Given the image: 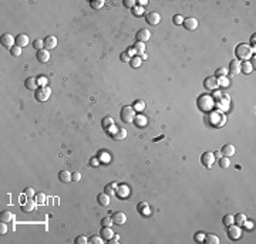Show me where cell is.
Segmentation results:
<instances>
[{
    "mask_svg": "<svg viewBox=\"0 0 256 244\" xmlns=\"http://www.w3.org/2000/svg\"><path fill=\"white\" fill-rule=\"evenodd\" d=\"M120 60H121L122 63H130L131 57H130V54H128L127 51H124V53H121V54H120Z\"/></svg>",
    "mask_w": 256,
    "mask_h": 244,
    "instance_id": "obj_47",
    "label": "cell"
},
{
    "mask_svg": "<svg viewBox=\"0 0 256 244\" xmlns=\"http://www.w3.org/2000/svg\"><path fill=\"white\" fill-rule=\"evenodd\" d=\"M222 223L225 224L226 227H228V226H231V224H233V223H235V221H233V216H232V214H225V216L222 217Z\"/></svg>",
    "mask_w": 256,
    "mask_h": 244,
    "instance_id": "obj_36",
    "label": "cell"
},
{
    "mask_svg": "<svg viewBox=\"0 0 256 244\" xmlns=\"http://www.w3.org/2000/svg\"><path fill=\"white\" fill-rule=\"evenodd\" d=\"M243 226H245L248 230H252V228H253V223H252V221H248V220L243 223Z\"/></svg>",
    "mask_w": 256,
    "mask_h": 244,
    "instance_id": "obj_56",
    "label": "cell"
},
{
    "mask_svg": "<svg viewBox=\"0 0 256 244\" xmlns=\"http://www.w3.org/2000/svg\"><path fill=\"white\" fill-rule=\"evenodd\" d=\"M56 46H57V38L54 36H47L44 38V48H46V50L50 51L51 48H54Z\"/></svg>",
    "mask_w": 256,
    "mask_h": 244,
    "instance_id": "obj_15",
    "label": "cell"
},
{
    "mask_svg": "<svg viewBox=\"0 0 256 244\" xmlns=\"http://www.w3.org/2000/svg\"><path fill=\"white\" fill-rule=\"evenodd\" d=\"M203 87L206 90H216L219 88V81L216 77H208L205 81H203Z\"/></svg>",
    "mask_w": 256,
    "mask_h": 244,
    "instance_id": "obj_10",
    "label": "cell"
},
{
    "mask_svg": "<svg viewBox=\"0 0 256 244\" xmlns=\"http://www.w3.org/2000/svg\"><path fill=\"white\" fill-rule=\"evenodd\" d=\"M147 3H148V2H147V0H139V2H138V6L144 7V6H145V4H147Z\"/></svg>",
    "mask_w": 256,
    "mask_h": 244,
    "instance_id": "obj_59",
    "label": "cell"
},
{
    "mask_svg": "<svg viewBox=\"0 0 256 244\" xmlns=\"http://www.w3.org/2000/svg\"><path fill=\"white\" fill-rule=\"evenodd\" d=\"M122 3H124L125 7H128V9H132V7H135L137 2H135V0H124Z\"/></svg>",
    "mask_w": 256,
    "mask_h": 244,
    "instance_id": "obj_48",
    "label": "cell"
},
{
    "mask_svg": "<svg viewBox=\"0 0 256 244\" xmlns=\"http://www.w3.org/2000/svg\"><path fill=\"white\" fill-rule=\"evenodd\" d=\"M125 136H127V131H125V129H118L117 132H115V134L112 135V138H114L115 140L125 139Z\"/></svg>",
    "mask_w": 256,
    "mask_h": 244,
    "instance_id": "obj_33",
    "label": "cell"
},
{
    "mask_svg": "<svg viewBox=\"0 0 256 244\" xmlns=\"http://www.w3.org/2000/svg\"><path fill=\"white\" fill-rule=\"evenodd\" d=\"M255 41H256V36H255V34H253V36H252V38H250V43H252V44H255Z\"/></svg>",
    "mask_w": 256,
    "mask_h": 244,
    "instance_id": "obj_61",
    "label": "cell"
},
{
    "mask_svg": "<svg viewBox=\"0 0 256 244\" xmlns=\"http://www.w3.org/2000/svg\"><path fill=\"white\" fill-rule=\"evenodd\" d=\"M213 156H215V159H219V157H222V153H221V151H216L213 152Z\"/></svg>",
    "mask_w": 256,
    "mask_h": 244,
    "instance_id": "obj_58",
    "label": "cell"
},
{
    "mask_svg": "<svg viewBox=\"0 0 256 244\" xmlns=\"http://www.w3.org/2000/svg\"><path fill=\"white\" fill-rule=\"evenodd\" d=\"M228 71H231V74H232V75H238V74L240 73V61L239 60H232L229 63Z\"/></svg>",
    "mask_w": 256,
    "mask_h": 244,
    "instance_id": "obj_14",
    "label": "cell"
},
{
    "mask_svg": "<svg viewBox=\"0 0 256 244\" xmlns=\"http://www.w3.org/2000/svg\"><path fill=\"white\" fill-rule=\"evenodd\" d=\"M218 161H219V166L223 167V169H228V167L231 166V159H229V157L222 156V157H219Z\"/></svg>",
    "mask_w": 256,
    "mask_h": 244,
    "instance_id": "obj_30",
    "label": "cell"
},
{
    "mask_svg": "<svg viewBox=\"0 0 256 244\" xmlns=\"http://www.w3.org/2000/svg\"><path fill=\"white\" fill-rule=\"evenodd\" d=\"M203 241L208 243V244H218L219 243V237L218 236H215V234H205Z\"/></svg>",
    "mask_w": 256,
    "mask_h": 244,
    "instance_id": "obj_26",
    "label": "cell"
},
{
    "mask_svg": "<svg viewBox=\"0 0 256 244\" xmlns=\"http://www.w3.org/2000/svg\"><path fill=\"white\" fill-rule=\"evenodd\" d=\"M203 238H205V234H203V233L195 234V241H203Z\"/></svg>",
    "mask_w": 256,
    "mask_h": 244,
    "instance_id": "obj_54",
    "label": "cell"
},
{
    "mask_svg": "<svg viewBox=\"0 0 256 244\" xmlns=\"http://www.w3.org/2000/svg\"><path fill=\"white\" fill-rule=\"evenodd\" d=\"M117 183H111V184H107L105 186V193L110 194V196H112V194H115V190L114 189H117Z\"/></svg>",
    "mask_w": 256,
    "mask_h": 244,
    "instance_id": "obj_39",
    "label": "cell"
},
{
    "mask_svg": "<svg viewBox=\"0 0 256 244\" xmlns=\"http://www.w3.org/2000/svg\"><path fill=\"white\" fill-rule=\"evenodd\" d=\"M198 108L199 111H202V112H211L212 108L215 107V101H213V97L208 95V94H203L201 97L198 98Z\"/></svg>",
    "mask_w": 256,
    "mask_h": 244,
    "instance_id": "obj_1",
    "label": "cell"
},
{
    "mask_svg": "<svg viewBox=\"0 0 256 244\" xmlns=\"http://www.w3.org/2000/svg\"><path fill=\"white\" fill-rule=\"evenodd\" d=\"M37 60L40 61V63H47V61L50 60V53H48V50L43 48V50L37 51Z\"/></svg>",
    "mask_w": 256,
    "mask_h": 244,
    "instance_id": "obj_18",
    "label": "cell"
},
{
    "mask_svg": "<svg viewBox=\"0 0 256 244\" xmlns=\"http://www.w3.org/2000/svg\"><path fill=\"white\" fill-rule=\"evenodd\" d=\"M0 221H4V223H11V221H14V214L11 213V211H9V210L2 211V214H0Z\"/></svg>",
    "mask_w": 256,
    "mask_h": 244,
    "instance_id": "obj_17",
    "label": "cell"
},
{
    "mask_svg": "<svg viewBox=\"0 0 256 244\" xmlns=\"http://www.w3.org/2000/svg\"><path fill=\"white\" fill-rule=\"evenodd\" d=\"M24 194H26V196H27V197H34V196H36V192H34V189H33V187H26V189H24Z\"/></svg>",
    "mask_w": 256,
    "mask_h": 244,
    "instance_id": "obj_46",
    "label": "cell"
},
{
    "mask_svg": "<svg viewBox=\"0 0 256 244\" xmlns=\"http://www.w3.org/2000/svg\"><path fill=\"white\" fill-rule=\"evenodd\" d=\"M27 44H29V37H27L26 34H19V36H16V46L23 48Z\"/></svg>",
    "mask_w": 256,
    "mask_h": 244,
    "instance_id": "obj_20",
    "label": "cell"
},
{
    "mask_svg": "<svg viewBox=\"0 0 256 244\" xmlns=\"http://www.w3.org/2000/svg\"><path fill=\"white\" fill-rule=\"evenodd\" d=\"M174 23H175V24H178V26H179V24H182V23H184V17H182V16H179V14L174 16Z\"/></svg>",
    "mask_w": 256,
    "mask_h": 244,
    "instance_id": "obj_52",
    "label": "cell"
},
{
    "mask_svg": "<svg viewBox=\"0 0 256 244\" xmlns=\"http://www.w3.org/2000/svg\"><path fill=\"white\" fill-rule=\"evenodd\" d=\"M97 202L101 204V206H108V204H110V194H107L105 192L104 193H100L97 196Z\"/></svg>",
    "mask_w": 256,
    "mask_h": 244,
    "instance_id": "obj_22",
    "label": "cell"
},
{
    "mask_svg": "<svg viewBox=\"0 0 256 244\" xmlns=\"http://www.w3.org/2000/svg\"><path fill=\"white\" fill-rule=\"evenodd\" d=\"M90 6L93 7V9H95V10L103 9V6H104V0H93V2L90 3Z\"/></svg>",
    "mask_w": 256,
    "mask_h": 244,
    "instance_id": "obj_38",
    "label": "cell"
},
{
    "mask_svg": "<svg viewBox=\"0 0 256 244\" xmlns=\"http://www.w3.org/2000/svg\"><path fill=\"white\" fill-rule=\"evenodd\" d=\"M253 71V64L249 63V61H243L240 63V73L243 74H250Z\"/></svg>",
    "mask_w": 256,
    "mask_h": 244,
    "instance_id": "obj_21",
    "label": "cell"
},
{
    "mask_svg": "<svg viewBox=\"0 0 256 244\" xmlns=\"http://www.w3.org/2000/svg\"><path fill=\"white\" fill-rule=\"evenodd\" d=\"M145 21L148 24H151V26H157V24L161 21V16H159V13H157V11H151V13H148L145 16Z\"/></svg>",
    "mask_w": 256,
    "mask_h": 244,
    "instance_id": "obj_9",
    "label": "cell"
},
{
    "mask_svg": "<svg viewBox=\"0 0 256 244\" xmlns=\"http://www.w3.org/2000/svg\"><path fill=\"white\" fill-rule=\"evenodd\" d=\"M39 82H40L41 87H43V85H46V82H47V78H46V75H41V78H39Z\"/></svg>",
    "mask_w": 256,
    "mask_h": 244,
    "instance_id": "obj_57",
    "label": "cell"
},
{
    "mask_svg": "<svg viewBox=\"0 0 256 244\" xmlns=\"http://www.w3.org/2000/svg\"><path fill=\"white\" fill-rule=\"evenodd\" d=\"M228 236H229V238H232V240H238V238L242 236L240 226H236L235 223L228 226Z\"/></svg>",
    "mask_w": 256,
    "mask_h": 244,
    "instance_id": "obj_5",
    "label": "cell"
},
{
    "mask_svg": "<svg viewBox=\"0 0 256 244\" xmlns=\"http://www.w3.org/2000/svg\"><path fill=\"white\" fill-rule=\"evenodd\" d=\"M88 243L90 244H103L104 243V238L101 236H93L91 238H88Z\"/></svg>",
    "mask_w": 256,
    "mask_h": 244,
    "instance_id": "obj_37",
    "label": "cell"
},
{
    "mask_svg": "<svg viewBox=\"0 0 256 244\" xmlns=\"http://www.w3.org/2000/svg\"><path fill=\"white\" fill-rule=\"evenodd\" d=\"M10 54L11 55H14V57H19L21 54V47H19V46H13L10 48Z\"/></svg>",
    "mask_w": 256,
    "mask_h": 244,
    "instance_id": "obj_44",
    "label": "cell"
},
{
    "mask_svg": "<svg viewBox=\"0 0 256 244\" xmlns=\"http://www.w3.org/2000/svg\"><path fill=\"white\" fill-rule=\"evenodd\" d=\"M233 221H235L236 226H243V223L246 221V216L243 213H236V216L233 217Z\"/></svg>",
    "mask_w": 256,
    "mask_h": 244,
    "instance_id": "obj_27",
    "label": "cell"
},
{
    "mask_svg": "<svg viewBox=\"0 0 256 244\" xmlns=\"http://www.w3.org/2000/svg\"><path fill=\"white\" fill-rule=\"evenodd\" d=\"M112 224H114V223H112V219L110 217V216H105V217L101 220V226H103V227H111Z\"/></svg>",
    "mask_w": 256,
    "mask_h": 244,
    "instance_id": "obj_42",
    "label": "cell"
},
{
    "mask_svg": "<svg viewBox=\"0 0 256 244\" xmlns=\"http://www.w3.org/2000/svg\"><path fill=\"white\" fill-rule=\"evenodd\" d=\"M135 50V53L137 54H144V51H145V44L144 43H141V41H137V43L134 44V47H132Z\"/></svg>",
    "mask_w": 256,
    "mask_h": 244,
    "instance_id": "obj_31",
    "label": "cell"
},
{
    "mask_svg": "<svg viewBox=\"0 0 256 244\" xmlns=\"http://www.w3.org/2000/svg\"><path fill=\"white\" fill-rule=\"evenodd\" d=\"M127 53H128V54H130V57H131L132 54H137V53H135V50H134V48H130V50H128V51H127Z\"/></svg>",
    "mask_w": 256,
    "mask_h": 244,
    "instance_id": "obj_60",
    "label": "cell"
},
{
    "mask_svg": "<svg viewBox=\"0 0 256 244\" xmlns=\"http://www.w3.org/2000/svg\"><path fill=\"white\" fill-rule=\"evenodd\" d=\"M6 231H7V226H6V223H4V221H2V224H0V233L4 234Z\"/></svg>",
    "mask_w": 256,
    "mask_h": 244,
    "instance_id": "obj_55",
    "label": "cell"
},
{
    "mask_svg": "<svg viewBox=\"0 0 256 244\" xmlns=\"http://www.w3.org/2000/svg\"><path fill=\"white\" fill-rule=\"evenodd\" d=\"M51 95V88L47 87V85H43V87H39L34 92V97L36 100L40 101V102H44V101H47Z\"/></svg>",
    "mask_w": 256,
    "mask_h": 244,
    "instance_id": "obj_3",
    "label": "cell"
},
{
    "mask_svg": "<svg viewBox=\"0 0 256 244\" xmlns=\"http://www.w3.org/2000/svg\"><path fill=\"white\" fill-rule=\"evenodd\" d=\"M201 162H202V165L205 167H211L213 165V162H215V156H213L212 152H205L201 156Z\"/></svg>",
    "mask_w": 256,
    "mask_h": 244,
    "instance_id": "obj_7",
    "label": "cell"
},
{
    "mask_svg": "<svg viewBox=\"0 0 256 244\" xmlns=\"http://www.w3.org/2000/svg\"><path fill=\"white\" fill-rule=\"evenodd\" d=\"M24 85H26L27 90L36 91V90L39 88V85H40V82H39V78H36V77H29L26 81H24Z\"/></svg>",
    "mask_w": 256,
    "mask_h": 244,
    "instance_id": "obj_12",
    "label": "cell"
},
{
    "mask_svg": "<svg viewBox=\"0 0 256 244\" xmlns=\"http://www.w3.org/2000/svg\"><path fill=\"white\" fill-rule=\"evenodd\" d=\"M33 47H34V50H37V51L43 50V48H44V40H40V38H37V40H34Z\"/></svg>",
    "mask_w": 256,
    "mask_h": 244,
    "instance_id": "obj_41",
    "label": "cell"
},
{
    "mask_svg": "<svg viewBox=\"0 0 256 244\" xmlns=\"http://www.w3.org/2000/svg\"><path fill=\"white\" fill-rule=\"evenodd\" d=\"M111 126H112V118H110V117L104 118V119H103V128H104V129H108V128H111Z\"/></svg>",
    "mask_w": 256,
    "mask_h": 244,
    "instance_id": "obj_45",
    "label": "cell"
},
{
    "mask_svg": "<svg viewBox=\"0 0 256 244\" xmlns=\"http://www.w3.org/2000/svg\"><path fill=\"white\" fill-rule=\"evenodd\" d=\"M130 65H131L132 68H139V65H141V58H139V55H134V57H131V60H130Z\"/></svg>",
    "mask_w": 256,
    "mask_h": 244,
    "instance_id": "obj_32",
    "label": "cell"
},
{
    "mask_svg": "<svg viewBox=\"0 0 256 244\" xmlns=\"http://www.w3.org/2000/svg\"><path fill=\"white\" fill-rule=\"evenodd\" d=\"M111 219H112V223L117 224V226H122V224H125V221H127V216H125V213H122V211L114 213L111 216Z\"/></svg>",
    "mask_w": 256,
    "mask_h": 244,
    "instance_id": "obj_11",
    "label": "cell"
},
{
    "mask_svg": "<svg viewBox=\"0 0 256 244\" xmlns=\"http://www.w3.org/2000/svg\"><path fill=\"white\" fill-rule=\"evenodd\" d=\"M137 210H138L139 213H142L144 216H149V206H148V203H145V202H142V203H139L138 206H137Z\"/></svg>",
    "mask_w": 256,
    "mask_h": 244,
    "instance_id": "obj_24",
    "label": "cell"
},
{
    "mask_svg": "<svg viewBox=\"0 0 256 244\" xmlns=\"http://www.w3.org/2000/svg\"><path fill=\"white\" fill-rule=\"evenodd\" d=\"M132 108H134V111H139V112H141V111L145 109V102L144 101H141V100L135 101V104H134V107Z\"/></svg>",
    "mask_w": 256,
    "mask_h": 244,
    "instance_id": "obj_40",
    "label": "cell"
},
{
    "mask_svg": "<svg viewBox=\"0 0 256 244\" xmlns=\"http://www.w3.org/2000/svg\"><path fill=\"white\" fill-rule=\"evenodd\" d=\"M218 81H219V87L221 85H223V87H228V80H226V77H221V78H218Z\"/></svg>",
    "mask_w": 256,
    "mask_h": 244,
    "instance_id": "obj_53",
    "label": "cell"
},
{
    "mask_svg": "<svg viewBox=\"0 0 256 244\" xmlns=\"http://www.w3.org/2000/svg\"><path fill=\"white\" fill-rule=\"evenodd\" d=\"M0 40H2V46L7 47V48H11L13 46H16V37H13L11 34H9V33L3 34Z\"/></svg>",
    "mask_w": 256,
    "mask_h": 244,
    "instance_id": "obj_6",
    "label": "cell"
},
{
    "mask_svg": "<svg viewBox=\"0 0 256 244\" xmlns=\"http://www.w3.org/2000/svg\"><path fill=\"white\" fill-rule=\"evenodd\" d=\"M85 243H88L85 236H77V237H75V244H85Z\"/></svg>",
    "mask_w": 256,
    "mask_h": 244,
    "instance_id": "obj_49",
    "label": "cell"
},
{
    "mask_svg": "<svg viewBox=\"0 0 256 244\" xmlns=\"http://www.w3.org/2000/svg\"><path fill=\"white\" fill-rule=\"evenodd\" d=\"M235 54L239 60L248 61L253 55V48L250 46H248V44H238L235 48Z\"/></svg>",
    "mask_w": 256,
    "mask_h": 244,
    "instance_id": "obj_2",
    "label": "cell"
},
{
    "mask_svg": "<svg viewBox=\"0 0 256 244\" xmlns=\"http://www.w3.org/2000/svg\"><path fill=\"white\" fill-rule=\"evenodd\" d=\"M131 11H132V14H134L135 17H139V16H142V14L145 13V9L144 7H141V6H135V7H132L131 9Z\"/></svg>",
    "mask_w": 256,
    "mask_h": 244,
    "instance_id": "obj_35",
    "label": "cell"
},
{
    "mask_svg": "<svg viewBox=\"0 0 256 244\" xmlns=\"http://www.w3.org/2000/svg\"><path fill=\"white\" fill-rule=\"evenodd\" d=\"M34 207H36V202H33L30 197H29V200H27L26 203L21 204V210H23L24 213H30V211H33Z\"/></svg>",
    "mask_w": 256,
    "mask_h": 244,
    "instance_id": "obj_19",
    "label": "cell"
},
{
    "mask_svg": "<svg viewBox=\"0 0 256 244\" xmlns=\"http://www.w3.org/2000/svg\"><path fill=\"white\" fill-rule=\"evenodd\" d=\"M228 73H229V71H228V67H219L218 68V70H216L215 71V77L216 78H221V77H226V74H228Z\"/></svg>",
    "mask_w": 256,
    "mask_h": 244,
    "instance_id": "obj_34",
    "label": "cell"
},
{
    "mask_svg": "<svg viewBox=\"0 0 256 244\" xmlns=\"http://www.w3.org/2000/svg\"><path fill=\"white\" fill-rule=\"evenodd\" d=\"M58 179L61 182H64V183H68V182H71V173L68 171H61L58 173Z\"/></svg>",
    "mask_w": 256,
    "mask_h": 244,
    "instance_id": "obj_25",
    "label": "cell"
},
{
    "mask_svg": "<svg viewBox=\"0 0 256 244\" xmlns=\"http://www.w3.org/2000/svg\"><path fill=\"white\" fill-rule=\"evenodd\" d=\"M182 26L185 27L188 31L196 30V27H198V20H196L195 17H186V19H184V23H182Z\"/></svg>",
    "mask_w": 256,
    "mask_h": 244,
    "instance_id": "obj_8",
    "label": "cell"
},
{
    "mask_svg": "<svg viewBox=\"0 0 256 244\" xmlns=\"http://www.w3.org/2000/svg\"><path fill=\"white\" fill-rule=\"evenodd\" d=\"M135 38H137V41H141V43H145V41H148L149 38H151V33H149L147 29H141V30L137 33V36H135Z\"/></svg>",
    "mask_w": 256,
    "mask_h": 244,
    "instance_id": "obj_13",
    "label": "cell"
},
{
    "mask_svg": "<svg viewBox=\"0 0 256 244\" xmlns=\"http://www.w3.org/2000/svg\"><path fill=\"white\" fill-rule=\"evenodd\" d=\"M34 199H36V202H37L39 204H44V203H46V194H44V193H36Z\"/></svg>",
    "mask_w": 256,
    "mask_h": 244,
    "instance_id": "obj_43",
    "label": "cell"
},
{
    "mask_svg": "<svg viewBox=\"0 0 256 244\" xmlns=\"http://www.w3.org/2000/svg\"><path fill=\"white\" fill-rule=\"evenodd\" d=\"M135 124V126H145L147 125V118H144V117H141V115H138V117H135L134 118V121H132Z\"/></svg>",
    "mask_w": 256,
    "mask_h": 244,
    "instance_id": "obj_28",
    "label": "cell"
},
{
    "mask_svg": "<svg viewBox=\"0 0 256 244\" xmlns=\"http://www.w3.org/2000/svg\"><path fill=\"white\" fill-rule=\"evenodd\" d=\"M100 236H101L104 240H110V238L114 236V231L111 230V227H103L101 228V231H100Z\"/></svg>",
    "mask_w": 256,
    "mask_h": 244,
    "instance_id": "obj_23",
    "label": "cell"
},
{
    "mask_svg": "<svg viewBox=\"0 0 256 244\" xmlns=\"http://www.w3.org/2000/svg\"><path fill=\"white\" fill-rule=\"evenodd\" d=\"M118 241H120V234H114V236L108 240V243H110V244H117Z\"/></svg>",
    "mask_w": 256,
    "mask_h": 244,
    "instance_id": "obj_51",
    "label": "cell"
},
{
    "mask_svg": "<svg viewBox=\"0 0 256 244\" xmlns=\"http://www.w3.org/2000/svg\"><path fill=\"white\" fill-rule=\"evenodd\" d=\"M120 118H121V121L124 122V124H130V122H132L135 118V111L132 107H124L121 109V112H120Z\"/></svg>",
    "mask_w": 256,
    "mask_h": 244,
    "instance_id": "obj_4",
    "label": "cell"
},
{
    "mask_svg": "<svg viewBox=\"0 0 256 244\" xmlns=\"http://www.w3.org/2000/svg\"><path fill=\"white\" fill-rule=\"evenodd\" d=\"M80 179H81L80 172H73V173H71V180L73 182H78Z\"/></svg>",
    "mask_w": 256,
    "mask_h": 244,
    "instance_id": "obj_50",
    "label": "cell"
},
{
    "mask_svg": "<svg viewBox=\"0 0 256 244\" xmlns=\"http://www.w3.org/2000/svg\"><path fill=\"white\" fill-rule=\"evenodd\" d=\"M221 153H222V156H226V157L233 156V155H235V146L231 144L223 145V148L221 149Z\"/></svg>",
    "mask_w": 256,
    "mask_h": 244,
    "instance_id": "obj_16",
    "label": "cell"
},
{
    "mask_svg": "<svg viewBox=\"0 0 256 244\" xmlns=\"http://www.w3.org/2000/svg\"><path fill=\"white\" fill-rule=\"evenodd\" d=\"M128 193H130V189H128L127 186H120L117 187V196H120V197H125V196H128Z\"/></svg>",
    "mask_w": 256,
    "mask_h": 244,
    "instance_id": "obj_29",
    "label": "cell"
}]
</instances>
